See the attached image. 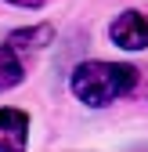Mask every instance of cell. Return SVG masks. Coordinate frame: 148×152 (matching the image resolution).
<instances>
[{"instance_id":"obj_1","label":"cell","mask_w":148,"mask_h":152,"mask_svg":"<svg viewBox=\"0 0 148 152\" xmlns=\"http://www.w3.org/2000/svg\"><path fill=\"white\" fill-rule=\"evenodd\" d=\"M137 87V69L134 65H119V62H80L72 69V94L90 105V109H105L119 98H126Z\"/></svg>"},{"instance_id":"obj_2","label":"cell","mask_w":148,"mask_h":152,"mask_svg":"<svg viewBox=\"0 0 148 152\" xmlns=\"http://www.w3.org/2000/svg\"><path fill=\"white\" fill-rule=\"evenodd\" d=\"M108 36L116 40V47L141 51V47H148V18L141 11H123L116 22L108 26Z\"/></svg>"},{"instance_id":"obj_3","label":"cell","mask_w":148,"mask_h":152,"mask_svg":"<svg viewBox=\"0 0 148 152\" xmlns=\"http://www.w3.org/2000/svg\"><path fill=\"white\" fill-rule=\"evenodd\" d=\"M29 141V116L22 109H0V152H18Z\"/></svg>"},{"instance_id":"obj_4","label":"cell","mask_w":148,"mask_h":152,"mask_svg":"<svg viewBox=\"0 0 148 152\" xmlns=\"http://www.w3.org/2000/svg\"><path fill=\"white\" fill-rule=\"evenodd\" d=\"M25 80V65H22V51L11 44H0V94L18 87Z\"/></svg>"},{"instance_id":"obj_5","label":"cell","mask_w":148,"mask_h":152,"mask_svg":"<svg viewBox=\"0 0 148 152\" xmlns=\"http://www.w3.org/2000/svg\"><path fill=\"white\" fill-rule=\"evenodd\" d=\"M54 40V29L51 26H33V29H15L7 36V44L18 47V51H44L47 44Z\"/></svg>"},{"instance_id":"obj_6","label":"cell","mask_w":148,"mask_h":152,"mask_svg":"<svg viewBox=\"0 0 148 152\" xmlns=\"http://www.w3.org/2000/svg\"><path fill=\"white\" fill-rule=\"evenodd\" d=\"M7 4H18V7H44V0H7Z\"/></svg>"}]
</instances>
